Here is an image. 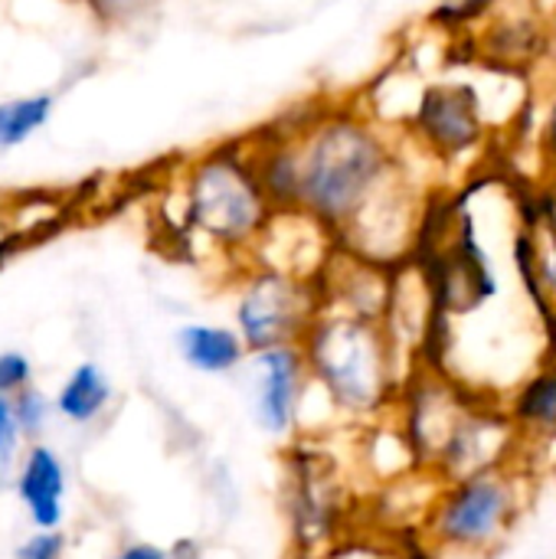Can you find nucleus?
<instances>
[{"label":"nucleus","instance_id":"obj_16","mask_svg":"<svg viewBox=\"0 0 556 559\" xmlns=\"http://www.w3.org/2000/svg\"><path fill=\"white\" fill-rule=\"evenodd\" d=\"M33 360L23 350H0V396L13 400L26 386H33Z\"/></svg>","mask_w":556,"mask_h":559},{"label":"nucleus","instance_id":"obj_6","mask_svg":"<svg viewBox=\"0 0 556 559\" xmlns=\"http://www.w3.org/2000/svg\"><path fill=\"white\" fill-rule=\"evenodd\" d=\"M285 521L295 554L324 559L338 544L344 521V498L328 452L298 442L285 455Z\"/></svg>","mask_w":556,"mask_h":559},{"label":"nucleus","instance_id":"obj_8","mask_svg":"<svg viewBox=\"0 0 556 559\" xmlns=\"http://www.w3.org/2000/svg\"><path fill=\"white\" fill-rule=\"evenodd\" d=\"M416 131L442 157H459L472 151L482 138L478 92L465 82L426 88L416 108Z\"/></svg>","mask_w":556,"mask_h":559},{"label":"nucleus","instance_id":"obj_12","mask_svg":"<svg viewBox=\"0 0 556 559\" xmlns=\"http://www.w3.org/2000/svg\"><path fill=\"white\" fill-rule=\"evenodd\" d=\"M52 403L59 419L72 426H95L115 403V383L102 364L82 360L66 373V380L52 393Z\"/></svg>","mask_w":556,"mask_h":559},{"label":"nucleus","instance_id":"obj_10","mask_svg":"<svg viewBox=\"0 0 556 559\" xmlns=\"http://www.w3.org/2000/svg\"><path fill=\"white\" fill-rule=\"evenodd\" d=\"M174 350L200 377H233L246 367L249 347L233 324L187 321L174 331Z\"/></svg>","mask_w":556,"mask_h":559},{"label":"nucleus","instance_id":"obj_9","mask_svg":"<svg viewBox=\"0 0 556 559\" xmlns=\"http://www.w3.org/2000/svg\"><path fill=\"white\" fill-rule=\"evenodd\" d=\"M13 495L33 531H62L69 468L46 439L26 445L20 468L13 475Z\"/></svg>","mask_w":556,"mask_h":559},{"label":"nucleus","instance_id":"obj_23","mask_svg":"<svg viewBox=\"0 0 556 559\" xmlns=\"http://www.w3.org/2000/svg\"><path fill=\"white\" fill-rule=\"evenodd\" d=\"M554 56H556V36H554Z\"/></svg>","mask_w":556,"mask_h":559},{"label":"nucleus","instance_id":"obj_20","mask_svg":"<svg viewBox=\"0 0 556 559\" xmlns=\"http://www.w3.org/2000/svg\"><path fill=\"white\" fill-rule=\"evenodd\" d=\"M108 559H170V550L167 547H157L151 540H128V544H121Z\"/></svg>","mask_w":556,"mask_h":559},{"label":"nucleus","instance_id":"obj_7","mask_svg":"<svg viewBox=\"0 0 556 559\" xmlns=\"http://www.w3.org/2000/svg\"><path fill=\"white\" fill-rule=\"evenodd\" d=\"M239 377L256 429L269 439H295L301 432L305 406L315 390L301 347L249 354Z\"/></svg>","mask_w":556,"mask_h":559},{"label":"nucleus","instance_id":"obj_1","mask_svg":"<svg viewBox=\"0 0 556 559\" xmlns=\"http://www.w3.org/2000/svg\"><path fill=\"white\" fill-rule=\"evenodd\" d=\"M292 151L298 167V210L328 226L334 239L397 187L393 157L357 121L328 118L308 128L301 141H292Z\"/></svg>","mask_w":556,"mask_h":559},{"label":"nucleus","instance_id":"obj_4","mask_svg":"<svg viewBox=\"0 0 556 559\" xmlns=\"http://www.w3.org/2000/svg\"><path fill=\"white\" fill-rule=\"evenodd\" d=\"M275 216L249 154L213 151L200 157L184 183L187 229L229 255H252Z\"/></svg>","mask_w":556,"mask_h":559},{"label":"nucleus","instance_id":"obj_19","mask_svg":"<svg viewBox=\"0 0 556 559\" xmlns=\"http://www.w3.org/2000/svg\"><path fill=\"white\" fill-rule=\"evenodd\" d=\"M495 0H442V7L436 10V20L439 23H469V20H475L478 13H485L488 7H492Z\"/></svg>","mask_w":556,"mask_h":559},{"label":"nucleus","instance_id":"obj_22","mask_svg":"<svg viewBox=\"0 0 556 559\" xmlns=\"http://www.w3.org/2000/svg\"><path fill=\"white\" fill-rule=\"evenodd\" d=\"M547 157L556 164V102L551 105V118H547Z\"/></svg>","mask_w":556,"mask_h":559},{"label":"nucleus","instance_id":"obj_3","mask_svg":"<svg viewBox=\"0 0 556 559\" xmlns=\"http://www.w3.org/2000/svg\"><path fill=\"white\" fill-rule=\"evenodd\" d=\"M528 498V472L518 462L442 481L423 521V537L446 557H492L514 534Z\"/></svg>","mask_w":556,"mask_h":559},{"label":"nucleus","instance_id":"obj_14","mask_svg":"<svg viewBox=\"0 0 556 559\" xmlns=\"http://www.w3.org/2000/svg\"><path fill=\"white\" fill-rule=\"evenodd\" d=\"M10 403H13V416H16V426H20L23 439H26V442H39L43 432L49 429L52 416H56L52 396L43 393V390L33 383V386H26L23 393H16Z\"/></svg>","mask_w":556,"mask_h":559},{"label":"nucleus","instance_id":"obj_2","mask_svg":"<svg viewBox=\"0 0 556 559\" xmlns=\"http://www.w3.org/2000/svg\"><path fill=\"white\" fill-rule=\"evenodd\" d=\"M311 383L331 403L338 419L377 423L397 409L406 367L380 321L321 311L301 341Z\"/></svg>","mask_w":556,"mask_h":559},{"label":"nucleus","instance_id":"obj_21","mask_svg":"<svg viewBox=\"0 0 556 559\" xmlns=\"http://www.w3.org/2000/svg\"><path fill=\"white\" fill-rule=\"evenodd\" d=\"M170 550V559H200L203 557V550H200V544L197 540H177L174 547H167Z\"/></svg>","mask_w":556,"mask_h":559},{"label":"nucleus","instance_id":"obj_17","mask_svg":"<svg viewBox=\"0 0 556 559\" xmlns=\"http://www.w3.org/2000/svg\"><path fill=\"white\" fill-rule=\"evenodd\" d=\"M66 550L69 537L62 531H33L16 544L13 559H66Z\"/></svg>","mask_w":556,"mask_h":559},{"label":"nucleus","instance_id":"obj_11","mask_svg":"<svg viewBox=\"0 0 556 559\" xmlns=\"http://www.w3.org/2000/svg\"><path fill=\"white\" fill-rule=\"evenodd\" d=\"M505 409L521 445H556V357L541 360L505 393Z\"/></svg>","mask_w":556,"mask_h":559},{"label":"nucleus","instance_id":"obj_15","mask_svg":"<svg viewBox=\"0 0 556 559\" xmlns=\"http://www.w3.org/2000/svg\"><path fill=\"white\" fill-rule=\"evenodd\" d=\"M26 439L16 426V416H13V403L0 396V491L3 488H13V475L20 468V459L26 452Z\"/></svg>","mask_w":556,"mask_h":559},{"label":"nucleus","instance_id":"obj_13","mask_svg":"<svg viewBox=\"0 0 556 559\" xmlns=\"http://www.w3.org/2000/svg\"><path fill=\"white\" fill-rule=\"evenodd\" d=\"M52 95H26L0 102V151L23 144L36 128L49 121Z\"/></svg>","mask_w":556,"mask_h":559},{"label":"nucleus","instance_id":"obj_18","mask_svg":"<svg viewBox=\"0 0 556 559\" xmlns=\"http://www.w3.org/2000/svg\"><path fill=\"white\" fill-rule=\"evenodd\" d=\"M154 0H85V7L102 20V23H128L141 16Z\"/></svg>","mask_w":556,"mask_h":559},{"label":"nucleus","instance_id":"obj_5","mask_svg":"<svg viewBox=\"0 0 556 559\" xmlns=\"http://www.w3.org/2000/svg\"><path fill=\"white\" fill-rule=\"evenodd\" d=\"M321 314L318 282L249 265L233 295V328L246 341L249 354L275 347H301L311 324Z\"/></svg>","mask_w":556,"mask_h":559}]
</instances>
